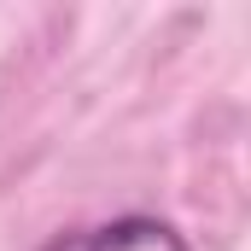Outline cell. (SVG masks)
I'll return each mask as SVG.
<instances>
[{
	"label": "cell",
	"instance_id": "1",
	"mask_svg": "<svg viewBox=\"0 0 251 251\" xmlns=\"http://www.w3.org/2000/svg\"><path fill=\"white\" fill-rule=\"evenodd\" d=\"M41 251H193V246L164 216H117L100 228H70L59 240H47Z\"/></svg>",
	"mask_w": 251,
	"mask_h": 251
}]
</instances>
